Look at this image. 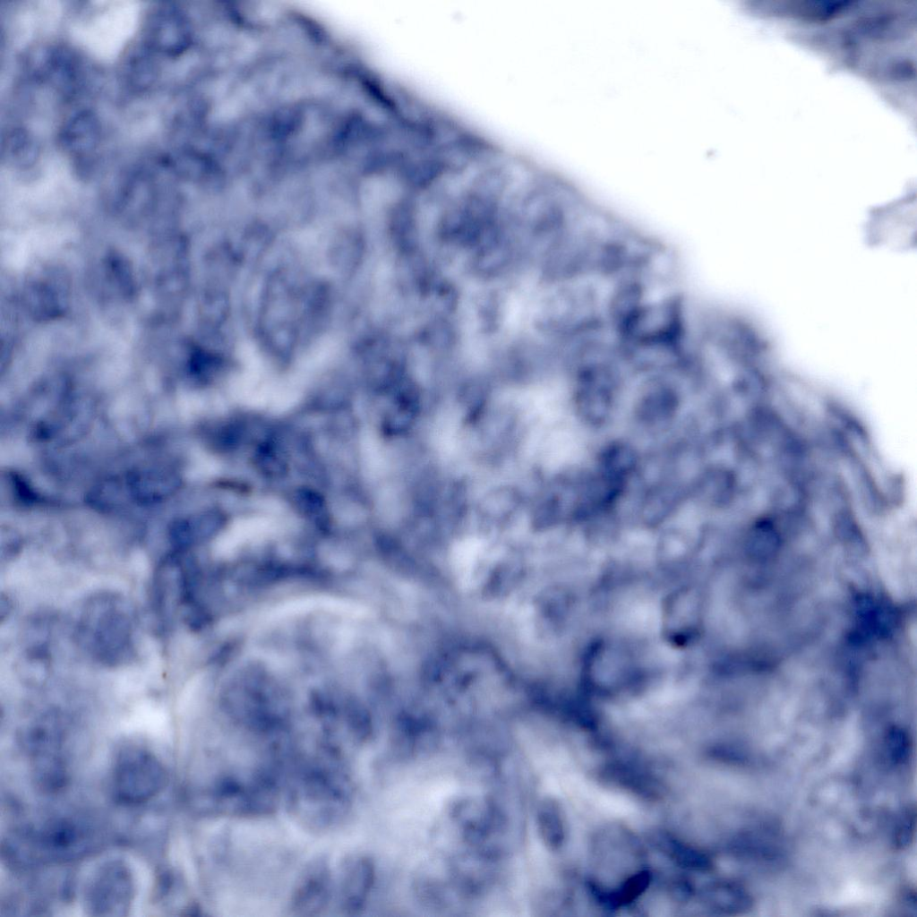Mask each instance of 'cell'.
Returning a JSON list of instances; mask_svg holds the SVG:
<instances>
[{
    "label": "cell",
    "instance_id": "obj_24",
    "mask_svg": "<svg viewBox=\"0 0 917 917\" xmlns=\"http://www.w3.org/2000/svg\"><path fill=\"white\" fill-rule=\"evenodd\" d=\"M915 828V811L907 809L897 822L894 843L897 848L903 849L911 844Z\"/></svg>",
    "mask_w": 917,
    "mask_h": 917
},
{
    "label": "cell",
    "instance_id": "obj_22",
    "mask_svg": "<svg viewBox=\"0 0 917 917\" xmlns=\"http://www.w3.org/2000/svg\"><path fill=\"white\" fill-rule=\"evenodd\" d=\"M707 897L714 908L727 913L745 912L752 906L750 893L734 882L714 884L707 889Z\"/></svg>",
    "mask_w": 917,
    "mask_h": 917
},
{
    "label": "cell",
    "instance_id": "obj_16",
    "mask_svg": "<svg viewBox=\"0 0 917 917\" xmlns=\"http://www.w3.org/2000/svg\"><path fill=\"white\" fill-rule=\"evenodd\" d=\"M600 776L607 784L627 789L640 796L652 798L659 793V784L651 774L632 764L609 763L602 768Z\"/></svg>",
    "mask_w": 917,
    "mask_h": 917
},
{
    "label": "cell",
    "instance_id": "obj_10",
    "mask_svg": "<svg viewBox=\"0 0 917 917\" xmlns=\"http://www.w3.org/2000/svg\"><path fill=\"white\" fill-rule=\"evenodd\" d=\"M334 876L323 857L312 860L296 881L290 911L297 916H315L323 912L334 897Z\"/></svg>",
    "mask_w": 917,
    "mask_h": 917
},
{
    "label": "cell",
    "instance_id": "obj_8",
    "mask_svg": "<svg viewBox=\"0 0 917 917\" xmlns=\"http://www.w3.org/2000/svg\"><path fill=\"white\" fill-rule=\"evenodd\" d=\"M22 300L30 315L37 321L59 318L69 305V279L62 269L41 267L25 281Z\"/></svg>",
    "mask_w": 917,
    "mask_h": 917
},
{
    "label": "cell",
    "instance_id": "obj_12",
    "mask_svg": "<svg viewBox=\"0 0 917 917\" xmlns=\"http://www.w3.org/2000/svg\"><path fill=\"white\" fill-rule=\"evenodd\" d=\"M100 123L90 109L73 113L58 133V143L65 154L83 160L91 156L100 141Z\"/></svg>",
    "mask_w": 917,
    "mask_h": 917
},
{
    "label": "cell",
    "instance_id": "obj_18",
    "mask_svg": "<svg viewBox=\"0 0 917 917\" xmlns=\"http://www.w3.org/2000/svg\"><path fill=\"white\" fill-rule=\"evenodd\" d=\"M656 845L669 859L682 868L706 871L712 868L710 857L667 833H659L655 838Z\"/></svg>",
    "mask_w": 917,
    "mask_h": 917
},
{
    "label": "cell",
    "instance_id": "obj_11",
    "mask_svg": "<svg viewBox=\"0 0 917 917\" xmlns=\"http://www.w3.org/2000/svg\"><path fill=\"white\" fill-rule=\"evenodd\" d=\"M337 884L338 909L345 915L362 912L375 881V865L362 853L347 856L341 862Z\"/></svg>",
    "mask_w": 917,
    "mask_h": 917
},
{
    "label": "cell",
    "instance_id": "obj_2",
    "mask_svg": "<svg viewBox=\"0 0 917 917\" xmlns=\"http://www.w3.org/2000/svg\"><path fill=\"white\" fill-rule=\"evenodd\" d=\"M536 314L538 336L564 347L610 332L605 313V283L595 279L543 285Z\"/></svg>",
    "mask_w": 917,
    "mask_h": 917
},
{
    "label": "cell",
    "instance_id": "obj_20",
    "mask_svg": "<svg viewBox=\"0 0 917 917\" xmlns=\"http://www.w3.org/2000/svg\"><path fill=\"white\" fill-rule=\"evenodd\" d=\"M106 283L123 299L135 296L137 281L133 270L126 258L120 253H108L103 261Z\"/></svg>",
    "mask_w": 917,
    "mask_h": 917
},
{
    "label": "cell",
    "instance_id": "obj_7",
    "mask_svg": "<svg viewBox=\"0 0 917 917\" xmlns=\"http://www.w3.org/2000/svg\"><path fill=\"white\" fill-rule=\"evenodd\" d=\"M142 42L155 54L176 57L185 52L193 41V29L187 15L177 6L159 4L150 8L143 21Z\"/></svg>",
    "mask_w": 917,
    "mask_h": 917
},
{
    "label": "cell",
    "instance_id": "obj_4",
    "mask_svg": "<svg viewBox=\"0 0 917 917\" xmlns=\"http://www.w3.org/2000/svg\"><path fill=\"white\" fill-rule=\"evenodd\" d=\"M118 597L101 596L86 606L81 630L87 647L105 664H116L133 656V621Z\"/></svg>",
    "mask_w": 917,
    "mask_h": 917
},
{
    "label": "cell",
    "instance_id": "obj_23",
    "mask_svg": "<svg viewBox=\"0 0 917 917\" xmlns=\"http://www.w3.org/2000/svg\"><path fill=\"white\" fill-rule=\"evenodd\" d=\"M885 750L887 758L894 764H904L911 753L910 740L900 730H893L887 733L885 741Z\"/></svg>",
    "mask_w": 917,
    "mask_h": 917
},
{
    "label": "cell",
    "instance_id": "obj_14",
    "mask_svg": "<svg viewBox=\"0 0 917 917\" xmlns=\"http://www.w3.org/2000/svg\"><path fill=\"white\" fill-rule=\"evenodd\" d=\"M155 53L142 41L129 47L122 58L121 74L125 85L142 92L152 86L158 77Z\"/></svg>",
    "mask_w": 917,
    "mask_h": 917
},
{
    "label": "cell",
    "instance_id": "obj_6",
    "mask_svg": "<svg viewBox=\"0 0 917 917\" xmlns=\"http://www.w3.org/2000/svg\"><path fill=\"white\" fill-rule=\"evenodd\" d=\"M133 873L121 860H109L91 875L84 896L86 910L94 916H126L134 898Z\"/></svg>",
    "mask_w": 917,
    "mask_h": 917
},
{
    "label": "cell",
    "instance_id": "obj_9",
    "mask_svg": "<svg viewBox=\"0 0 917 917\" xmlns=\"http://www.w3.org/2000/svg\"><path fill=\"white\" fill-rule=\"evenodd\" d=\"M62 733L51 718L37 723L29 735V748L33 773L40 787L56 790L66 778L62 752Z\"/></svg>",
    "mask_w": 917,
    "mask_h": 917
},
{
    "label": "cell",
    "instance_id": "obj_1",
    "mask_svg": "<svg viewBox=\"0 0 917 917\" xmlns=\"http://www.w3.org/2000/svg\"><path fill=\"white\" fill-rule=\"evenodd\" d=\"M342 752L324 741L310 753L290 754L286 806L306 830L331 831L344 823L352 810L353 783Z\"/></svg>",
    "mask_w": 917,
    "mask_h": 917
},
{
    "label": "cell",
    "instance_id": "obj_21",
    "mask_svg": "<svg viewBox=\"0 0 917 917\" xmlns=\"http://www.w3.org/2000/svg\"><path fill=\"white\" fill-rule=\"evenodd\" d=\"M7 162L16 167L28 168L36 163L39 148L34 137L26 129L16 127L7 133L3 142Z\"/></svg>",
    "mask_w": 917,
    "mask_h": 917
},
{
    "label": "cell",
    "instance_id": "obj_19",
    "mask_svg": "<svg viewBox=\"0 0 917 917\" xmlns=\"http://www.w3.org/2000/svg\"><path fill=\"white\" fill-rule=\"evenodd\" d=\"M651 877L649 870H643L635 872L613 889L604 890L597 885L591 886V888L601 904L608 908H618L630 904L642 895L648 887Z\"/></svg>",
    "mask_w": 917,
    "mask_h": 917
},
{
    "label": "cell",
    "instance_id": "obj_15",
    "mask_svg": "<svg viewBox=\"0 0 917 917\" xmlns=\"http://www.w3.org/2000/svg\"><path fill=\"white\" fill-rule=\"evenodd\" d=\"M174 477L167 470L146 469L128 475L125 491L140 502H155L167 496L175 486Z\"/></svg>",
    "mask_w": 917,
    "mask_h": 917
},
{
    "label": "cell",
    "instance_id": "obj_3",
    "mask_svg": "<svg viewBox=\"0 0 917 917\" xmlns=\"http://www.w3.org/2000/svg\"><path fill=\"white\" fill-rule=\"evenodd\" d=\"M279 781L272 767L261 768L247 778L223 776L203 794L206 810L231 818H253L271 814L277 808Z\"/></svg>",
    "mask_w": 917,
    "mask_h": 917
},
{
    "label": "cell",
    "instance_id": "obj_13",
    "mask_svg": "<svg viewBox=\"0 0 917 917\" xmlns=\"http://www.w3.org/2000/svg\"><path fill=\"white\" fill-rule=\"evenodd\" d=\"M36 59V75L65 93L73 91L80 77V63L75 54L63 46L44 49Z\"/></svg>",
    "mask_w": 917,
    "mask_h": 917
},
{
    "label": "cell",
    "instance_id": "obj_5",
    "mask_svg": "<svg viewBox=\"0 0 917 917\" xmlns=\"http://www.w3.org/2000/svg\"><path fill=\"white\" fill-rule=\"evenodd\" d=\"M167 781L163 764L150 751L130 747L117 756L113 788L118 801L126 804L148 801L160 793Z\"/></svg>",
    "mask_w": 917,
    "mask_h": 917
},
{
    "label": "cell",
    "instance_id": "obj_17",
    "mask_svg": "<svg viewBox=\"0 0 917 917\" xmlns=\"http://www.w3.org/2000/svg\"><path fill=\"white\" fill-rule=\"evenodd\" d=\"M536 821L543 844L550 851H557L565 843L567 831L561 804L552 797L543 798L536 808Z\"/></svg>",
    "mask_w": 917,
    "mask_h": 917
}]
</instances>
